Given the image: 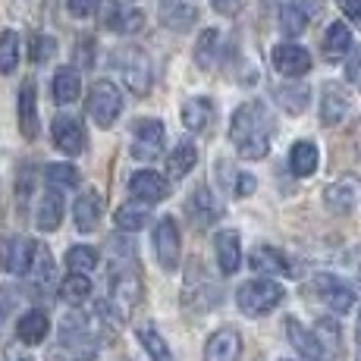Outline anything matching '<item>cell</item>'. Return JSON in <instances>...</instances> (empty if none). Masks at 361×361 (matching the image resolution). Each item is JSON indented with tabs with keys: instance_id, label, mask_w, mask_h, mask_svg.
<instances>
[{
	"instance_id": "49",
	"label": "cell",
	"mask_w": 361,
	"mask_h": 361,
	"mask_svg": "<svg viewBox=\"0 0 361 361\" xmlns=\"http://www.w3.org/2000/svg\"><path fill=\"white\" fill-rule=\"evenodd\" d=\"M211 4H214V10H217L220 16H235L239 6H242V0H211Z\"/></svg>"
},
{
	"instance_id": "16",
	"label": "cell",
	"mask_w": 361,
	"mask_h": 361,
	"mask_svg": "<svg viewBox=\"0 0 361 361\" xmlns=\"http://www.w3.org/2000/svg\"><path fill=\"white\" fill-rule=\"evenodd\" d=\"M63 211H66V201H63V192L47 185L44 195L38 201V211H35V226L41 233H54L60 230V220H63Z\"/></svg>"
},
{
	"instance_id": "14",
	"label": "cell",
	"mask_w": 361,
	"mask_h": 361,
	"mask_svg": "<svg viewBox=\"0 0 361 361\" xmlns=\"http://www.w3.org/2000/svg\"><path fill=\"white\" fill-rule=\"evenodd\" d=\"M129 195L142 204H157L170 195V183L154 170H138L135 176L129 179Z\"/></svg>"
},
{
	"instance_id": "15",
	"label": "cell",
	"mask_w": 361,
	"mask_h": 361,
	"mask_svg": "<svg viewBox=\"0 0 361 361\" xmlns=\"http://www.w3.org/2000/svg\"><path fill=\"white\" fill-rule=\"evenodd\" d=\"M16 120H19V132H23L25 142H32L38 135V94H35V79H25L19 88L16 98Z\"/></svg>"
},
{
	"instance_id": "52",
	"label": "cell",
	"mask_w": 361,
	"mask_h": 361,
	"mask_svg": "<svg viewBox=\"0 0 361 361\" xmlns=\"http://www.w3.org/2000/svg\"><path fill=\"white\" fill-rule=\"evenodd\" d=\"M355 339H358V349H361V311H358V327H355Z\"/></svg>"
},
{
	"instance_id": "45",
	"label": "cell",
	"mask_w": 361,
	"mask_h": 361,
	"mask_svg": "<svg viewBox=\"0 0 361 361\" xmlns=\"http://www.w3.org/2000/svg\"><path fill=\"white\" fill-rule=\"evenodd\" d=\"M66 6H69V13H73L75 19H88V16L98 13L101 0H66Z\"/></svg>"
},
{
	"instance_id": "29",
	"label": "cell",
	"mask_w": 361,
	"mask_h": 361,
	"mask_svg": "<svg viewBox=\"0 0 361 361\" xmlns=\"http://www.w3.org/2000/svg\"><path fill=\"white\" fill-rule=\"evenodd\" d=\"M211 120H214V104L207 98H192L183 104V126L189 132L211 129Z\"/></svg>"
},
{
	"instance_id": "31",
	"label": "cell",
	"mask_w": 361,
	"mask_h": 361,
	"mask_svg": "<svg viewBox=\"0 0 361 361\" xmlns=\"http://www.w3.org/2000/svg\"><path fill=\"white\" fill-rule=\"evenodd\" d=\"M317 161H321V154H317V145L308 142V138L295 142L293 151H289V166H293L295 176H311V173L317 170Z\"/></svg>"
},
{
	"instance_id": "2",
	"label": "cell",
	"mask_w": 361,
	"mask_h": 361,
	"mask_svg": "<svg viewBox=\"0 0 361 361\" xmlns=\"http://www.w3.org/2000/svg\"><path fill=\"white\" fill-rule=\"evenodd\" d=\"M145 295V283L132 258H114L110 267V305L120 317H129Z\"/></svg>"
},
{
	"instance_id": "17",
	"label": "cell",
	"mask_w": 361,
	"mask_h": 361,
	"mask_svg": "<svg viewBox=\"0 0 361 361\" xmlns=\"http://www.w3.org/2000/svg\"><path fill=\"white\" fill-rule=\"evenodd\" d=\"M242 358V336L233 327H220L211 333L204 345V361H239Z\"/></svg>"
},
{
	"instance_id": "39",
	"label": "cell",
	"mask_w": 361,
	"mask_h": 361,
	"mask_svg": "<svg viewBox=\"0 0 361 361\" xmlns=\"http://www.w3.org/2000/svg\"><path fill=\"white\" fill-rule=\"evenodd\" d=\"M138 343L145 345V352H148V358L151 361H173V352H170V345L164 343V336L157 333L154 327H142L138 330Z\"/></svg>"
},
{
	"instance_id": "10",
	"label": "cell",
	"mask_w": 361,
	"mask_h": 361,
	"mask_svg": "<svg viewBox=\"0 0 361 361\" xmlns=\"http://www.w3.org/2000/svg\"><path fill=\"white\" fill-rule=\"evenodd\" d=\"M179 252H183V239H179L176 220L164 217L161 224L154 226V255H157V264H161L166 274L179 267Z\"/></svg>"
},
{
	"instance_id": "24",
	"label": "cell",
	"mask_w": 361,
	"mask_h": 361,
	"mask_svg": "<svg viewBox=\"0 0 361 361\" xmlns=\"http://www.w3.org/2000/svg\"><path fill=\"white\" fill-rule=\"evenodd\" d=\"M192 289H195V295L185 298V308H192V305H195V311L211 308V305H207V298L201 295V293H207L211 298H217V293H214V286H211V280H207V274H204V267H201L198 261L189 264V274H185V289H183V293H192Z\"/></svg>"
},
{
	"instance_id": "53",
	"label": "cell",
	"mask_w": 361,
	"mask_h": 361,
	"mask_svg": "<svg viewBox=\"0 0 361 361\" xmlns=\"http://www.w3.org/2000/svg\"><path fill=\"white\" fill-rule=\"evenodd\" d=\"M16 361H32V358H16Z\"/></svg>"
},
{
	"instance_id": "5",
	"label": "cell",
	"mask_w": 361,
	"mask_h": 361,
	"mask_svg": "<svg viewBox=\"0 0 361 361\" xmlns=\"http://www.w3.org/2000/svg\"><path fill=\"white\" fill-rule=\"evenodd\" d=\"M110 63L120 69L123 82H126V88L132 94L145 98V94L151 92V60H148V54H145L142 47H135V44L120 47V51H114Z\"/></svg>"
},
{
	"instance_id": "44",
	"label": "cell",
	"mask_w": 361,
	"mask_h": 361,
	"mask_svg": "<svg viewBox=\"0 0 361 361\" xmlns=\"http://www.w3.org/2000/svg\"><path fill=\"white\" fill-rule=\"evenodd\" d=\"M29 192H32V170L25 166L23 173H19V179H16V204H19V214H25L29 211Z\"/></svg>"
},
{
	"instance_id": "13",
	"label": "cell",
	"mask_w": 361,
	"mask_h": 361,
	"mask_svg": "<svg viewBox=\"0 0 361 361\" xmlns=\"http://www.w3.org/2000/svg\"><path fill=\"white\" fill-rule=\"evenodd\" d=\"M270 60H274L276 73L286 75V79H302V75H308V69H311V54L298 44H276L274 54H270Z\"/></svg>"
},
{
	"instance_id": "28",
	"label": "cell",
	"mask_w": 361,
	"mask_h": 361,
	"mask_svg": "<svg viewBox=\"0 0 361 361\" xmlns=\"http://www.w3.org/2000/svg\"><path fill=\"white\" fill-rule=\"evenodd\" d=\"M151 220V204H142V201H129V204H120L114 214V224L116 230L123 233H135L145 230V224Z\"/></svg>"
},
{
	"instance_id": "26",
	"label": "cell",
	"mask_w": 361,
	"mask_h": 361,
	"mask_svg": "<svg viewBox=\"0 0 361 361\" xmlns=\"http://www.w3.org/2000/svg\"><path fill=\"white\" fill-rule=\"evenodd\" d=\"M195 164H198L195 142L183 138V142H176V148L170 151V157H166V173H170V179H183L195 170Z\"/></svg>"
},
{
	"instance_id": "32",
	"label": "cell",
	"mask_w": 361,
	"mask_h": 361,
	"mask_svg": "<svg viewBox=\"0 0 361 361\" xmlns=\"http://www.w3.org/2000/svg\"><path fill=\"white\" fill-rule=\"evenodd\" d=\"M51 92H54V101H57V104H73V101L82 94V79H79V73H75L73 66L57 69Z\"/></svg>"
},
{
	"instance_id": "8",
	"label": "cell",
	"mask_w": 361,
	"mask_h": 361,
	"mask_svg": "<svg viewBox=\"0 0 361 361\" xmlns=\"http://www.w3.org/2000/svg\"><path fill=\"white\" fill-rule=\"evenodd\" d=\"M51 135H54V145H57L66 157H79L82 151H85V126H82L79 116H73V114L54 116Z\"/></svg>"
},
{
	"instance_id": "35",
	"label": "cell",
	"mask_w": 361,
	"mask_h": 361,
	"mask_svg": "<svg viewBox=\"0 0 361 361\" xmlns=\"http://www.w3.org/2000/svg\"><path fill=\"white\" fill-rule=\"evenodd\" d=\"M88 295H92V280L82 274H69L63 283H60V298H63L66 305H73V308H79L82 302H88Z\"/></svg>"
},
{
	"instance_id": "20",
	"label": "cell",
	"mask_w": 361,
	"mask_h": 361,
	"mask_svg": "<svg viewBox=\"0 0 361 361\" xmlns=\"http://www.w3.org/2000/svg\"><path fill=\"white\" fill-rule=\"evenodd\" d=\"M51 283H54V258H51V252H47L44 245H38V248H35V261H32L29 274H25V286H29V295H32V298L47 295Z\"/></svg>"
},
{
	"instance_id": "38",
	"label": "cell",
	"mask_w": 361,
	"mask_h": 361,
	"mask_svg": "<svg viewBox=\"0 0 361 361\" xmlns=\"http://www.w3.org/2000/svg\"><path fill=\"white\" fill-rule=\"evenodd\" d=\"M142 25H145V13H138V10H114L107 16V29L110 32H120V35H135V32H142Z\"/></svg>"
},
{
	"instance_id": "51",
	"label": "cell",
	"mask_w": 361,
	"mask_h": 361,
	"mask_svg": "<svg viewBox=\"0 0 361 361\" xmlns=\"http://www.w3.org/2000/svg\"><path fill=\"white\" fill-rule=\"evenodd\" d=\"M293 4H295V6H302V10L308 13V19H311V16H317V13L324 10V0H293Z\"/></svg>"
},
{
	"instance_id": "54",
	"label": "cell",
	"mask_w": 361,
	"mask_h": 361,
	"mask_svg": "<svg viewBox=\"0 0 361 361\" xmlns=\"http://www.w3.org/2000/svg\"><path fill=\"white\" fill-rule=\"evenodd\" d=\"M283 361H295V358H283Z\"/></svg>"
},
{
	"instance_id": "48",
	"label": "cell",
	"mask_w": 361,
	"mask_h": 361,
	"mask_svg": "<svg viewBox=\"0 0 361 361\" xmlns=\"http://www.w3.org/2000/svg\"><path fill=\"white\" fill-rule=\"evenodd\" d=\"M13 305H16V293H13L10 286H0V324H4V317L13 311Z\"/></svg>"
},
{
	"instance_id": "22",
	"label": "cell",
	"mask_w": 361,
	"mask_h": 361,
	"mask_svg": "<svg viewBox=\"0 0 361 361\" xmlns=\"http://www.w3.org/2000/svg\"><path fill=\"white\" fill-rule=\"evenodd\" d=\"M248 264H252V270L255 274H261V276H295V270H293V264L286 261V255L283 252H276V248H270V245H258L252 252V258H248Z\"/></svg>"
},
{
	"instance_id": "55",
	"label": "cell",
	"mask_w": 361,
	"mask_h": 361,
	"mask_svg": "<svg viewBox=\"0 0 361 361\" xmlns=\"http://www.w3.org/2000/svg\"><path fill=\"white\" fill-rule=\"evenodd\" d=\"M358 361H361V358H358Z\"/></svg>"
},
{
	"instance_id": "34",
	"label": "cell",
	"mask_w": 361,
	"mask_h": 361,
	"mask_svg": "<svg viewBox=\"0 0 361 361\" xmlns=\"http://www.w3.org/2000/svg\"><path fill=\"white\" fill-rule=\"evenodd\" d=\"M220 32L217 29H204L198 35V41H195V63L198 69H214L217 66V60H220Z\"/></svg>"
},
{
	"instance_id": "19",
	"label": "cell",
	"mask_w": 361,
	"mask_h": 361,
	"mask_svg": "<svg viewBox=\"0 0 361 361\" xmlns=\"http://www.w3.org/2000/svg\"><path fill=\"white\" fill-rule=\"evenodd\" d=\"M220 201L207 192V185H198L195 192L189 195V201H185V214L192 217V226H198V230H204V226H211L214 220L220 217Z\"/></svg>"
},
{
	"instance_id": "11",
	"label": "cell",
	"mask_w": 361,
	"mask_h": 361,
	"mask_svg": "<svg viewBox=\"0 0 361 361\" xmlns=\"http://www.w3.org/2000/svg\"><path fill=\"white\" fill-rule=\"evenodd\" d=\"M314 289H317V295H321V302L327 305L330 311H336V314H345V311H352V305H355V289L333 274L314 276Z\"/></svg>"
},
{
	"instance_id": "43",
	"label": "cell",
	"mask_w": 361,
	"mask_h": 361,
	"mask_svg": "<svg viewBox=\"0 0 361 361\" xmlns=\"http://www.w3.org/2000/svg\"><path fill=\"white\" fill-rule=\"evenodd\" d=\"M314 330L321 333L324 345H327L333 355H336V352H339V324H336V321H330V317H321V321L314 324Z\"/></svg>"
},
{
	"instance_id": "25",
	"label": "cell",
	"mask_w": 361,
	"mask_h": 361,
	"mask_svg": "<svg viewBox=\"0 0 361 361\" xmlns=\"http://www.w3.org/2000/svg\"><path fill=\"white\" fill-rule=\"evenodd\" d=\"M47 330H51V321H47V314L41 308L25 311V314L19 317V324H16V336H19V343H25V345L44 343Z\"/></svg>"
},
{
	"instance_id": "7",
	"label": "cell",
	"mask_w": 361,
	"mask_h": 361,
	"mask_svg": "<svg viewBox=\"0 0 361 361\" xmlns=\"http://www.w3.org/2000/svg\"><path fill=\"white\" fill-rule=\"evenodd\" d=\"M164 123L154 116H142L132 126V157L142 164H151L164 154Z\"/></svg>"
},
{
	"instance_id": "30",
	"label": "cell",
	"mask_w": 361,
	"mask_h": 361,
	"mask_svg": "<svg viewBox=\"0 0 361 361\" xmlns=\"http://www.w3.org/2000/svg\"><path fill=\"white\" fill-rule=\"evenodd\" d=\"M349 51H352V32H349V25L345 23H333L327 35H324V57L327 60H343V57H349Z\"/></svg>"
},
{
	"instance_id": "33",
	"label": "cell",
	"mask_w": 361,
	"mask_h": 361,
	"mask_svg": "<svg viewBox=\"0 0 361 361\" xmlns=\"http://www.w3.org/2000/svg\"><path fill=\"white\" fill-rule=\"evenodd\" d=\"M324 204H327L333 214H349L352 207H355V183L343 179V183L327 185V189H324Z\"/></svg>"
},
{
	"instance_id": "21",
	"label": "cell",
	"mask_w": 361,
	"mask_h": 361,
	"mask_svg": "<svg viewBox=\"0 0 361 361\" xmlns=\"http://www.w3.org/2000/svg\"><path fill=\"white\" fill-rule=\"evenodd\" d=\"M101 214H104V195L94 189L82 192L73 204V220H75V230L79 233H94V226L101 224Z\"/></svg>"
},
{
	"instance_id": "41",
	"label": "cell",
	"mask_w": 361,
	"mask_h": 361,
	"mask_svg": "<svg viewBox=\"0 0 361 361\" xmlns=\"http://www.w3.org/2000/svg\"><path fill=\"white\" fill-rule=\"evenodd\" d=\"M280 29H283V35H302L308 29V13L295 4H286L280 10Z\"/></svg>"
},
{
	"instance_id": "50",
	"label": "cell",
	"mask_w": 361,
	"mask_h": 361,
	"mask_svg": "<svg viewBox=\"0 0 361 361\" xmlns=\"http://www.w3.org/2000/svg\"><path fill=\"white\" fill-rule=\"evenodd\" d=\"M345 79H349L352 85H355L358 92H361V60H358V57H352L349 63H345Z\"/></svg>"
},
{
	"instance_id": "37",
	"label": "cell",
	"mask_w": 361,
	"mask_h": 361,
	"mask_svg": "<svg viewBox=\"0 0 361 361\" xmlns=\"http://www.w3.org/2000/svg\"><path fill=\"white\" fill-rule=\"evenodd\" d=\"M44 179H47V185L66 192V189H75L82 176H79V170H75L73 164H47L44 166Z\"/></svg>"
},
{
	"instance_id": "23",
	"label": "cell",
	"mask_w": 361,
	"mask_h": 361,
	"mask_svg": "<svg viewBox=\"0 0 361 361\" xmlns=\"http://www.w3.org/2000/svg\"><path fill=\"white\" fill-rule=\"evenodd\" d=\"M214 255H217V267L224 276H233L242 264V245L235 230H220L214 235Z\"/></svg>"
},
{
	"instance_id": "36",
	"label": "cell",
	"mask_w": 361,
	"mask_h": 361,
	"mask_svg": "<svg viewBox=\"0 0 361 361\" xmlns=\"http://www.w3.org/2000/svg\"><path fill=\"white\" fill-rule=\"evenodd\" d=\"M66 267H69V274L88 276L94 267H98V252H94L92 245H73L66 252Z\"/></svg>"
},
{
	"instance_id": "40",
	"label": "cell",
	"mask_w": 361,
	"mask_h": 361,
	"mask_svg": "<svg viewBox=\"0 0 361 361\" xmlns=\"http://www.w3.org/2000/svg\"><path fill=\"white\" fill-rule=\"evenodd\" d=\"M19 66V35L0 32V73L10 75Z\"/></svg>"
},
{
	"instance_id": "1",
	"label": "cell",
	"mask_w": 361,
	"mask_h": 361,
	"mask_svg": "<svg viewBox=\"0 0 361 361\" xmlns=\"http://www.w3.org/2000/svg\"><path fill=\"white\" fill-rule=\"evenodd\" d=\"M274 129L276 123L264 101H245L242 107H235L230 120V142L235 145V154L242 161H264L270 151Z\"/></svg>"
},
{
	"instance_id": "18",
	"label": "cell",
	"mask_w": 361,
	"mask_h": 361,
	"mask_svg": "<svg viewBox=\"0 0 361 361\" xmlns=\"http://www.w3.org/2000/svg\"><path fill=\"white\" fill-rule=\"evenodd\" d=\"M349 94H345V88L339 85V82H327L324 85V94H321V123L324 126H339V123L349 116Z\"/></svg>"
},
{
	"instance_id": "4",
	"label": "cell",
	"mask_w": 361,
	"mask_h": 361,
	"mask_svg": "<svg viewBox=\"0 0 361 361\" xmlns=\"http://www.w3.org/2000/svg\"><path fill=\"white\" fill-rule=\"evenodd\" d=\"M286 298L283 293V286L276 280H267V276H261V280H248L239 286V293H235V305H239L242 314L248 317H264L270 314L274 308H280V302Z\"/></svg>"
},
{
	"instance_id": "27",
	"label": "cell",
	"mask_w": 361,
	"mask_h": 361,
	"mask_svg": "<svg viewBox=\"0 0 361 361\" xmlns=\"http://www.w3.org/2000/svg\"><path fill=\"white\" fill-rule=\"evenodd\" d=\"M274 101L280 104L286 114H305V107H308V101H311V92H308V85H302V82H286V85H276L274 88Z\"/></svg>"
},
{
	"instance_id": "12",
	"label": "cell",
	"mask_w": 361,
	"mask_h": 361,
	"mask_svg": "<svg viewBox=\"0 0 361 361\" xmlns=\"http://www.w3.org/2000/svg\"><path fill=\"white\" fill-rule=\"evenodd\" d=\"M35 248H38V242L25 239V235H10V239L0 245V267H4L6 274L25 276L35 261Z\"/></svg>"
},
{
	"instance_id": "3",
	"label": "cell",
	"mask_w": 361,
	"mask_h": 361,
	"mask_svg": "<svg viewBox=\"0 0 361 361\" xmlns=\"http://www.w3.org/2000/svg\"><path fill=\"white\" fill-rule=\"evenodd\" d=\"M57 352H66L69 361H92L94 355H98V333H94L92 317L66 314L63 324H60Z\"/></svg>"
},
{
	"instance_id": "46",
	"label": "cell",
	"mask_w": 361,
	"mask_h": 361,
	"mask_svg": "<svg viewBox=\"0 0 361 361\" xmlns=\"http://www.w3.org/2000/svg\"><path fill=\"white\" fill-rule=\"evenodd\" d=\"M255 189H258V183H255L252 173H239V176H235V185H233V195L235 198H248Z\"/></svg>"
},
{
	"instance_id": "47",
	"label": "cell",
	"mask_w": 361,
	"mask_h": 361,
	"mask_svg": "<svg viewBox=\"0 0 361 361\" xmlns=\"http://www.w3.org/2000/svg\"><path fill=\"white\" fill-rule=\"evenodd\" d=\"M339 10L345 13V19H352L355 29H361V0H339Z\"/></svg>"
},
{
	"instance_id": "42",
	"label": "cell",
	"mask_w": 361,
	"mask_h": 361,
	"mask_svg": "<svg viewBox=\"0 0 361 361\" xmlns=\"http://www.w3.org/2000/svg\"><path fill=\"white\" fill-rule=\"evenodd\" d=\"M54 54H57V41H54L51 35H35L32 38V60L35 63H44V60H51Z\"/></svg>"
},
{
	"instance_id": "6",
	"label": "cell",
	"mask_w": 361,
	"mask_h": 361,
	"mask_svg": "<svg viewBox=\"0 0 361 361\" xmlns=\"http://www.w3.org/2000/svg\"><path fill=\"white\" fill-rule=\"evenodd\" d=\"M85 110H88V116L94 120V126L98 129H110L116 123V116H120V110H123L120 88H116L110 79H98L92 85V92H88Z\"/></svg>"
},
{
	"instance_id": "9",
	"label": "cell",
	"mask_w": 361,
	"mask_h": 361,
	"mask_svg": "<svg viewBox=\"0 0 361 361\" xmlns=\"http://www.w3.org/2000/svg\"><path fill=\"white\" fill-rule=\"evenodd\" d=\"M286 336H289V343L295 345V352L302 358H308V361H336V355H333L327 345H324L321 333L302 327L295 317H289V321H286Z\"/></svg>"
}]
</instances>
